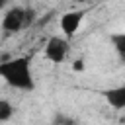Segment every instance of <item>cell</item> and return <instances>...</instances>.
<instances>
[{"label": "cell", "instance_id": "12", "mask_svg": "<svg viewBox=\"0 0 125 125\" xmlns=\"http://www.w3.org/2000/svg\"><path fill=\"white\" fill-rule=\"evenodd\" d=\"M78 2H86V0H78Z\"/></svg>", "mask_w": 125, "mask_h": 125}, {"label": "cell", "instance_id": "11", "mask_svg": "<svg viewBox=\"0 0 125 125\" xmlns=\"http://www.w3.org/2000/svg\"><path fill=\"white\" fill-rule=\"evenodd\" d=\"M119 123H121V125H125V115H123V117L119 119Z\"/></svg>", "mask_w": 125, "mask_h": 125}, {"label": "cell", "instance_id": "1", "mask_svg": "<svg viewBox=\"0 0 125 125\" xmlns=\"http://www.w3.org/2000/svg\"><path fill=\"white\" fill-rule=\"evenodd\" d=\"M0 78L16 90H33L35 80L31 74V62L27 57H16L0 62Z\"/></svg>", "mask_w": 125, "mask_h": 125}, {"label": "cell", "instance_id": "8", "mask_svg": "<svg viewBox=\"0 0 125 125\" xmlns=\"http://www.w3.org/2000/svg\"><path fill=\"white\" fill-rule=\"evenodd\" d=\"M35 20V10L33 8H25V25H29Z\"/></svg>", "mask_w": 125, "mask_h": 125}, {"label": "cell", "instance_id": "4", "mask_svg": "<svg viewBox=\"0 0 125 125\" xmlns=\"http://www.w3.org/2000/svg\"><path fill=\"white\" fill-rule=\"evenodd\" d=\"M23 25H25V8L14 6V8H10V10L4 14V18H2V29L8 31V33L20 31Z\"/></svg>", "mask_w": 125, "mask_h": 125}, {"label": "cell", "instance_id": "9", "mask_svg": "<svg viewBox=\"0 0 125 125\" xmlns=\"http://www.w3.org/2000/svg\"><path fill=\"white\" fill-rule=\"evenodd\" d=\"M72 70H74V72H82V70H84V61H82V59H76V61L72 62Z\"/></svg>", "mask_w": 125, "mask_h": 125}, {"label": "cell", "instance_id": "3", "mask_svg": "<svg viewBox=\"0 0 125 125\" xmlns=\"http://www.w3.org/2000/svg\"><path fill=\"white\" fill-rule=\"evenodd\" d=\"M84 16H86V12H84V10H70V12H66V14H62V16H61L59 25H61V31L64 33V37H66V39H70V37H74V35H76L78 27L82 25Z\"/></svg>", "mask_w": 125, "mask_h": 125}, {"label": "cell", "instance_id": "6", "mask_svg": "<svg viewBox=\"0 0 125 125\" xmlns=\"http://www.w3.org/2000/svg\"><path fill=\"white\" fill-rule=\"evenodd\" d=\"M109 41L115 47V51L121 55V59L125 61V33H111L109 35Z\"/></svg>", "mask_w": 125, "mask_h": 125}, {"label": "cell", "instance_id": "2", "mask_svg": "<svg viewBox=\"0 0 125 125\" xmlns=\"http://www.w3.org/2000/svg\"><path fill=\"white\" fill-rule=\"evenodd\" d=\"M68 49H70V47H68V39H66V37L53 35V37L47 41V45H45V57H47L51 62L61 64V62L66 59Z\"/></svg>", "mask_w": 125, "mask_h": 125}, {"label": "cell", "instance_id": "7", "mask_svg": "<svg viewBox=\"0 0 125 125\" xmlns=\"http://www.w3.org/2000/svg\"><path fill=\"white\" fill-rule=\"evenodd\" d=\"M14 115V105L8 100H0V123L2 121H10Z\"/></svg>", "mask_w": 125, "mask_h": 125}, {"label": "cell", "instance_id": "5", "mask_svg": "<svg viewBox=\"0 0 125 125\" xmlns=\"http://www.w3.org/2000/svg\"><path fill=\"white\" fill-rule=\"evenodd\" d=\"M104 98L113 109H125V86H115L105 90Z\"/></svg>", "mask_w": 125, "mask_h": 125}, {"label": "cell", "instance_id": "10", "mask_svg": "<svg viewBox=\"0 0 125 125\" xmlns=\"http://www.w3.org/2000/svg\"><path fill=\"white\" fill-rule=\"evenodd\" d=\"M6 4H8V0H0V10H2V8L6 6Z\"/></svg>", "mask_w": 125, "mask_h": 125}]
</instances>
